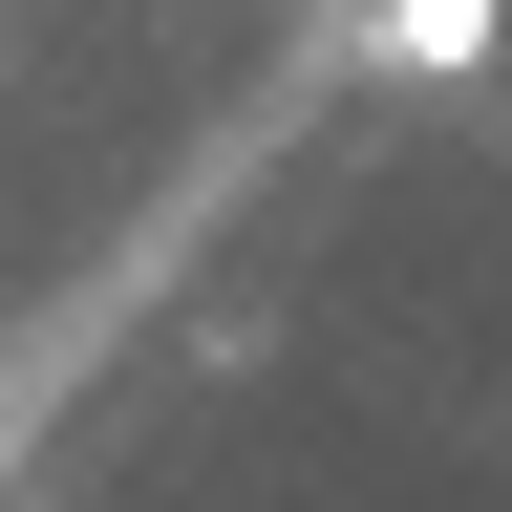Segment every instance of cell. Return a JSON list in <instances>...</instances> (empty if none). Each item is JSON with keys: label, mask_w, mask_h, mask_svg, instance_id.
<instances>
[{"label": "cell", "mask_w": 512, "mask_h": 512, "mask_svg": "<svg viewBox=\"0 0 512 512\" xmlns=\"http://www.w3.org/2000/svg\"><path fill=\"white\" fill-rule=\"evenodd\" d=\"M363 43L406 64V86H448V64H491V43H512V0H363Z\"/></svg>", "instance_id": "cell-1"}]
</instances>
